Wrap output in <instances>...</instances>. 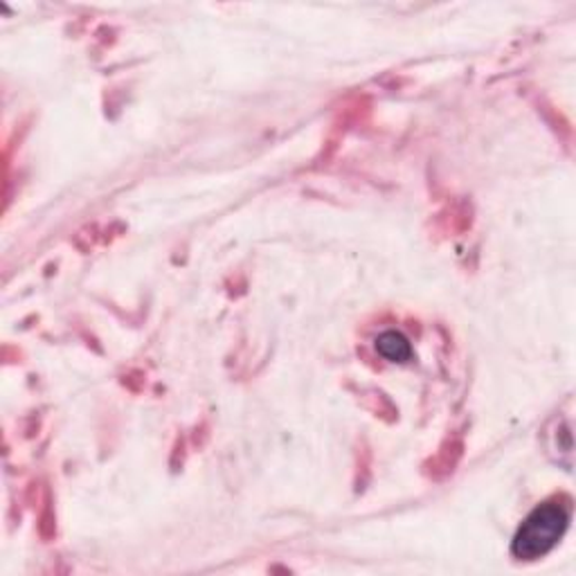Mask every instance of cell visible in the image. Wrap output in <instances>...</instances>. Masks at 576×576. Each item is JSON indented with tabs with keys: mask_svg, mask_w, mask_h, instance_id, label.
<instances>
[{
	"mask_svg": "<svg viewBox=\"0 0 576 576\" xmlns=\"http://www.w3.org/2000/svg\"><path fill=\"white\" fill-rule=\"evenodd\" d=\"M569 527V509L558 503L536 507L512 540V554L518 560H538L547 556Z\"/></svg>",
	"mask_w": 576,
	"mask_h": 576,
	"instance_id": "cell-1",
	"label": "cell"
},
{
	"mask_svg": "<svg viewBox=\"0 0 576 576\" xmlns=\"http://www.w3.org/2000/svg\"><path fill=\"white\" fill-rule=\"evenodd\" d=\"M376 352L390 363H405L413 358V345L398 332H385L376 338Z\"/></svg>",
	"mask_w": 576,
	"mask_h": 576,
	"instance_id": "cell-2",
	"label": "cell"
}]
</instances>
